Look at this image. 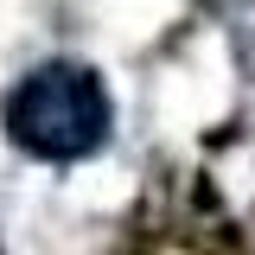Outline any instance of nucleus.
<instances>
[{
	"label": "nucleus",
	"instance_id": "f257e3e1",
	"mask_svg": "<svg viewBox=\"0 0 255 255\" xmlns=\"http://www.w3.org/2000/svg\"><path fill=\"white\" fill-rule=\"evenodd\" d=\"M6 140L32 159H83L109 140V90L90 64L51 58L6 96Z\"/></svg>",
	"mask_w": 255,
	"mask_h": 255
}]
</instances>
